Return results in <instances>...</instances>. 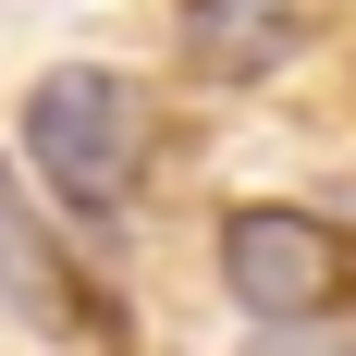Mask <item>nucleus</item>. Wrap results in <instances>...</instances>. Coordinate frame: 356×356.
Segmentation results:
<instances>
[{
    "label": "nucleus",
    "mask_w": 356,
    "mask_h": 356,
    "mask_svg": "<svg viewBox=\"0 0 356 356\" xmlns=\"http://www.w3.org/2000/svg\"><path fill=\"white\" fill-rule=\"evenodd\" d=\"M25 160H37V184H49L74 221H111L136 197V172H147V99L111 62L37 74L25 86Z\"/></svg>",
    "instance_id": "f257e3e1"
},
{
    "label": "nucleus",
    "mask_w": 356,
    "mask_h": 356,
    "mask_svg": "<svg viewBox=\"0 0 356 356\" xmlns=\"http://www.w3.org/2000/svg\"><path fill=\"white\" fill-rule=\"evenodd\" d=\"M221 283H234V307L258 332H320L356 295V246L320 209H234L221 221Z\"/></svg>",
    "instance_id": "f03ea898"
},
{
    "label": "nucleus",
    "mask_w": 356,
    "mask_h": 356,
    "mask_svg": "<svg viewBox=\"0 0 356 356\" xmlns=\"http://www.w3.org/2000/svg\"><path fill=\"white\" fill-rule=\"evenodd\" d=\"M184 62L209 86H258L270 62H295V0H184Z\"/></svg>",
    "instance_id": "7ed1b4c3"
},
{
    "label": "nucleus",
    "mask_w": 356,
    "mask_h": 356,
    "mask_svg": "<svg viewBox=\"0 0 356 356\" xmlns=\"http://www.w3.org/2000/svg\"><path fill=\"white\" fill-rule=\"evenodd\" d=\"M0 307L13 320H37V332H86V295H74V270H62V246L37 234V209H25V184L0 172Z\"/></svg>",
    "instance_id": "20e7f679"
},
{
    "label": "nucleus",
    "mask_w": 356,
    "mask_h": 356,
    "mask_svg": "<svg viewBox=\"0 0 356 356\" xmlns=\"http://www.w3.org/2000/svg\"><path fill=\"white\" fill-rule=\"evenodd\" d=\"M246 356H356V332H246Z\"/></svg>",
    "instance_id": "39448f33"
}]
</instances>
